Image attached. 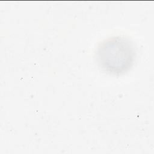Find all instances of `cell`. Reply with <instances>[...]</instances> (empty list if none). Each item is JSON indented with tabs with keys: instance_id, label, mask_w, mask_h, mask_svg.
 <instances>
[{
	"instance_id": "1",
	"label": "cell",
	"mask_w": 154,
	"mask_h": 154,
	"mask_svg": "<svg viewBox=\"0 0 154 154\" xmlns=\"http://www.w3.org/2000/svg\"><path fill=\"white\" fill-rule=\"evenodd\" d=\"M137 56L134 43L129 38L117 35L102 41L98 45L96 57L99 66L107 73L120 75L134 65Z\"/></svg>"
}]
</instances>
